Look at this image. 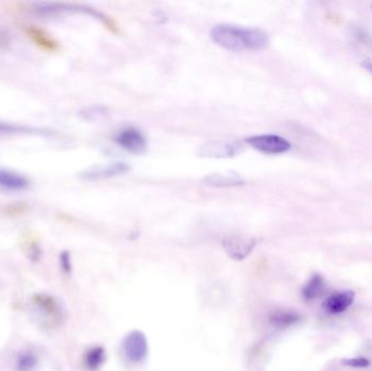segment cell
Listing matches in <instances>:
<instances>
[{"label":"cell","mask_w":372,"mask_h":371,"mask_svg":"<svg viewBox=\"0 0 372 371\" xmlns=\"http://www.w3.org/2000/svg\"><path fill=\"white\" fill-rule=\"evenodd\" d=\"M211 36L217 45L230 52H258L269 45V36L260 28L218 24L213 26Z\"/></svg>","instance_id":"obj_1"},{"label":"cell","mask_w":372,"mask_h":371,"mask_svg":"<svg viewBox=\"0 0 372 371\" xmlns=\"http://www.w3.org/2000/svg\"><path fill=\"white\" fill-rule=\"evenodd\" d=\"M246 143L256 151L270 155L284 154L292 147L286 138L275 134L249 136L246 138Z\"/></svg>","instance_id":"obj_2"},{"label":"cell","mask_w":372,"mask_h":371,"mask_svg":"<svg viewBox=\"0 0 372 371\" xmlns=\"http://www.w3.org/2000/svg\"><path fill=\"white\" fill-rule=\"evenodd\" d=\"M244 151L242 143L234 141H211L198 149L197 155L202 158H233Z\"/></svg>","instance_id":"obj_3"},{"label":"cell","mask_w":372,"mask_h":371,"mask_svg":"<svg viewBox=\"0 0 372 371\" xmlns=\"http://www.w3.org/2000/svg\"><path fill=\"white\" fill-rule=\"evenodd\" d=\"M122 353L126 361L139 363L146 359L148 353V343L146 336L141 331H132L124 339Z\"/></svg>","instance_id":"obj_4"},{"label":"cell","mask_w":372,"mask_h":371,"mask_svg":"<svg viewBox=\"0 0 372 371\" xmlns=\"http://www.w3.org/2000/svg\"><path fill=\"white\" fill-rule=\"evenodd\" d=\"M256 244V238L247 236H228L222 241L224 251L235 260H242L249 256Z\"/></svg>","instance_id":"obj_5"},{"label":"cell","mask_w":372,"mask_h":371,"mask_svg":"<svg viewBox=\"0 0 372 371\" xmlns=\"http://www.w3.org/2000/svg\"><path fill=\"white\" fill-rule=\"evenodd\" d=\"M116 142L121 149L134 155H141L146 151L147 142L141 131L134 128L121 131L116 136Z\"/></svg>","instance_id":"obj_6"},{"label":"cell","mask_w":372,"mask_h":371,"mask_svg":"<svg viewBox=\"0 0 372 371\" xmlns=\"http://www.w3.org/2000/svg\"><path fill=\"white\" fill-rule=\"evenodd\" d=\"M32 11L37 16L48 17V18L60 16L62 13L69 12H85L92 15V16L100 17V15H98L95 11L90 10V9H85L83 7H79V6L67 5V3H37V5L33 6Z\"/></svg>","instance_id":"obj_7"},{"label":"cell","mask_w":372,"mask_h":371,"mask_svg":"<svg viewBox=\"0 0 372 371\" xmlns=\"http://www.w3.org/2000/svg\"><path fill=\"white\" fill-rule=\"evenodd\" d=\"M33 302L41 319L44 318L49 323L52 321V325H56L61 320V307L54 297L48 296V295H37Z\"/></svg>","instance_id":"obj_8"},{"label":"cell","mask_w":372,"mask_h":371,"mask_svg":"<svg viewBox=\"0 0 372 371\" xmlns=\"http://www.w3.org/2000/svg\"><path fill=\"white\" fill-rule=\"evenodd\" d=\"M355 301V293L353 291H342L335 292L324 300L322 307L331 315H339L346 312Z\"/></svg>","instance_id":"obj_9"},{"label":"cell","mask_w":372,"mask_h":371,"mask_svg":"<svg viewBox=\"0 0 372 371\" xmlns=\"http://www.w3.org/2000/svg\"><path fill=\"white\" fill-rule=\"evenodd\" d=\"M128 164L124 162H115V164H105V166H96L83 172L82 177L86 180H101L108 178L117 177L128 171Z\"/></svg>","instance_id":"obj_10"},{"label":"cell","mask_w":372,"mask_h":371,"mask_svg":"<svg viewBox=\"0 0 372 371\" xmlns=\"http://www.w3.org/2000/svg\"><path fill=\"white\" fill-rule=\"evenodd\" d=\"M30 184V182L24 175L10 171V170L0 169V189L6 191L26 190Z\"/></svg>","instance_id":"obj_11"},{"label":"cell","mask_w":372,"mask_h":371,"mask_svg":"<svg viewBox=\"0 0 372 371\" xmlns=\"http://www.w3.org/2000/svg\"><path fill=\"white\" fill-rule=\"evenodd\" d=\"M204 184L213 187H233L244 184L239 174L213 173L203 179Z\"/></svg>","instance_id":"obj_12"},{"label":"cell","mask_w":372,"mask_h":371,"mask_svg":"<svg viewBox=\"0 0 372 371\" xmlns=\"http://www.w3.org/2000/svg\"><path fill=\"white\" fill-rule=\"evenodd\" d=\"M326 291V282L320 274H313L302 289V295L306 302L317 300Z\"/></svg>","instance_id":"obj_13"},{"label":"cell","mask_w":372,"mask_h":371,"mask_svg":"<svg viewBox=\"0 0 372 371\" xmlns=\"http://www.w3.org/2000/svg\"><path fill=\"white\" fill-rule=\"evenodd\" d=\"M84 365L88 370L97 371L106 361V351L103 346H94L85 352Z\"/></svg>","instance_id":"obj_14"},{"label":"cell","mask_w":372,"mask_h":371,"mask_svg":"<svg viewBox=\"0 0 372 371\" xmlns=\"http://www.w3.org/2000/svg\"><path fill=\"white\" fill-rule=\"evenodd\" d=\"M300 320V316L297 312L291 310H277L273 312L270 321L277 328H288L291 325H296Z\"/></svg>","instance_id":"obj_15"},{"label":"cell","mask_w":372,"mask_h":371,"mask_svg":"<svg viewBox=\"0 0 372 371\" xmlns=\"http://www.w3.org/2000/svg\"><path fill=\"white\" fill-rule=\"evenodd\" d=\"M39 365V359L33 352L19 354L16 363V371H34Z\"/></svg>","instance_id":"obj_16"},{"label":"cell","mask_w":372,"mask_h":371,"mask_svg":"<svg viewBox=\"0 0 372 371\" xmlns=\"http://www.w3.org/2000/svg\"><path fill=\"white\" fill-rule=\"evenodd\" d=\"M83 118L88 121L103 120L108 115V111L105 107L100 106H92V107L86 108L81 113Z\"/></svg>","instance_id":"obj_17"},{"label":"cell","mask_w":372,"mask_h":371,"mask_svg":"<svg viewBox=\"0 0 372 371\" xmlns=\"http://www.w3.org/2000/svg\"><path fill=\"white\" fill-rule=\"evenodd\" d=\"M28 35L31 36L33 41H37L39 45L44 48L54 49L56 44L52 41V39H49L48 36L41 32V30H37L35 28H30L28 30Z\"/></svg>","instance_id":"obj_18"},{"label":"cell","mask_w":372,"mask_h":371,"mask_svg":"<svg viewBox=\"0 0 372 371\" xmlns=\"http://www.w3.org/2000/svg\"><path fill=\"white\" fill-rule=\"evenodd\" d=\"M342 363L349 368H367L370 366L369 359L364 357H353V359H343Z\"/></svg>","instance_id":"obj_19"},{"label":"cell","mask_w":372,"mask_h":371,"mask_svg":"<svg viewBox=\"0 0 372 371\" xmlns=\"http://www.w3.org/2000/svg\"><path fill=\"white\" fill-rule=\"evenodd\" d=\"M59 264L64 274H71V272H72V260H71V255H70L69 251H64L60 254Z\"/></svg>","instance_id":"obj_20"},{"label":"cell","mask_w":372,"mask_h":371,"mask_svg":"<svg viewBox=\"0 0 372 371\" xmlns=\"http://www.w3.org/2000/svg\"><path fill=\"white\" fill-rule=\"evenodd\" d=\"M28 129L23 126H16V124H10L7 122H0V132L5 133H18V132H26Z\"/></svg>","instance_id":"obj_21"},{"label":"cell","mask_w":372,"mask_h":371,"mask_svg":"<svg viewBox=\"0 0 372 371\" xmlns=\"http://www.w3.org/2000/svg\"><path fill=\"white\" fill-rule=\"evenodd\" d=\"M30 256H31V258L33 259L34 261L39 260V259L41 258V249H39V247H33V249H31Z\"/></svg>","instance_id":"obj_22"}]
</instances>
